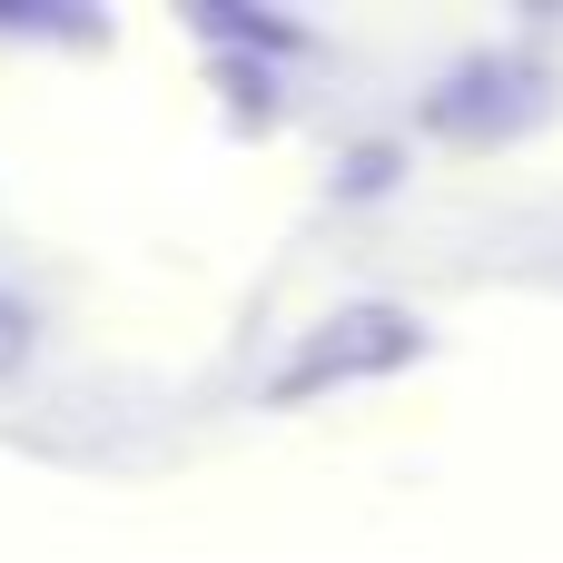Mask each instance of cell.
I'll return each mask as SVG.
<instances>
[{
  "label": "cell",
  "mask_w": 563,
  "mask_h": 563,
  "mask_svg": "<svg viewBox=\"0 0 563 563\" xmlns=\"http://www.w3.org/2000/svg\"><path fill=\"white\" fill-rule=\"evenodd\" d=\"M416 356V327H396V307H356V317H336V327H317L307 346H297V366L277 376V396L297 406V396H317L327 376L346 386V376H376V366H406Z\"/></svg>",
  "instance_id": "cell-1"
},
{
  "label": "cell",
  "mask_w": 563,
  "mask_h": 563,
  "mask_svg": "<svg viewBox=\"0 0 563 563\" xmlns=\"http://www.w3.org/2000/svg\"><path fill=\"white\" fill-rule=\"evenodd\" d=\"M20 346H30V307H10V297H0V366H10Z\"/></svg>",
  "instance_id": "cell-2"
}]
</instances>
